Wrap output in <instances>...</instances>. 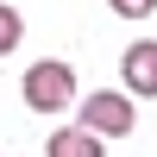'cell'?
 Segmentation results:
<instances>
[{
	"instance_id": "1",
	"label": "cell",
	"mask_w": 157,
	"mask_h": 157,
	"mask_svg": "<svg viewBox=\"0 0 157 157\" xmlns=\"http://www.w3.org/2000/svg\"><path fill=\"white\" fill-rule=\"evenodd\" d=\"M25 107H38V113L75 107V69L69 63H32L25 69Z\"/></svg>"
},
{
	"instance_id": "2",
	"label": "cell",
	"mask_w": 157,
	"mask_h": 157,
	"mask_svg": "<svg viewBox=\"0 0 157 157\" xmlns=\"http://www.w3.org/2000/svg\"><path fill=\"white\" fill-rule=\"evenodd\" d=\"M82 126L94 138H126L138 126V113H132V101L126 94H113V88H101V94H88V107H82Z\"/></svg>"
},
{
	"instance_id": "3",
	"label": "cell",
	"mask_w": 157,
	"mask_h": 157,
	"mask_svg": "<svg viewBox=\"0 0 157 157\" xmlns=\"http://www.w3.org/2000/svg\"><path fill=\"white\" fill-rule=\"evenodd\" d=\"M120 75H126V88H132L138 101L157 94V38H138V44L126 50V57H120Z\"/></svg>"
},
{
	"instance_id": "4",
	"label": "cell",
	"mask_w": 157,
	"mask_h": 157,
	"mask_svg": "<svg viewBox=\"0 0 157 157\" xmlns=\"http://www.w3.org/2000/svg\"><path fill=\"white\" fill-rule=\"evenodd\" d=\"M44 157H101V138L88 132V126H63V132H50Z\"/></svg>"
},
{
	"instance_id": "5",
	"label": "cell",
	"mask_w": 157,
	"mask_h": 157,
	"mask_svg": "<svg viewBox=\"0 0 157 157\" xmlns=\"http://www.w3.org/2000/svg\"><path fill=\"white\" fill-rule=\"evenodd\" d=\"M19 38H25V19H19V6H6V0H0V57H6Z\"/></svg>"
},
{
	"instance_id": "6",
	"label": "cell",
	"mask_w": 157,
	"mask_h": 157,
	"mask_svg": "<svg viewBox=\"0 0 157 157\" xmlns=\"http://www.w3.org/2000/svg\"><path fill=\"white\" fill-rule=\"evenodd\" d=\"M113 13H120V19H151L157 13V0H107Z\"/></svg>"
}]
</instances>
